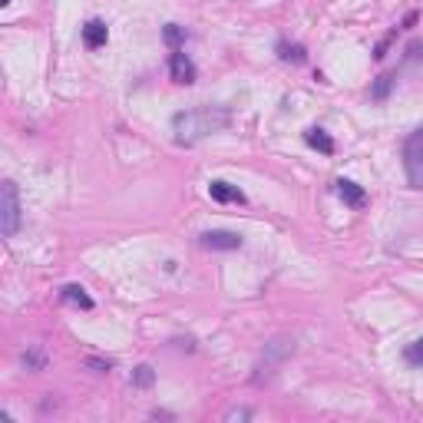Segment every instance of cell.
Instances as JSON below:
<instances>
[{
  "mask_svg": "<svg viewBox=\"0 0 423 423\" xmlns=\"http://www.w3.org/2000/svg\"><path fill=\"white\" fill-rule=\"evenodd\" d=\"M208 195H212L215 202H245V192H241L239 185L221 182V179H215V182H208Z\"/></svg>",
  "mask_w": 423,
  "mask_h": 423,
  "instance_id": "obj_9",
  "label": "cell"
},
{
  "mask_svg": "<svg viewBox=\"0 0 423 423\" xmlns=\"http://www.w3.org/2000/svg\"><path fill=\"white\" fill-rule=\"evenodd\" d=\"M304 143H308L311 149H317L321 156H334V139L321 126H311V129H308V132H304Z\"/></svg>",
  "mask_w": 423,
  "mask_h": 423,
  "instance_id": "obj_10",
  "label": "cell"
},
{
  "mask_svg": "<svg viewBox=\"0 0 423 423\" xmlns=\"http://www.w3.org/2000/svg\"><path fill=\"white\" fill-rule=\"evenodd\" d=\"M394 80H397V76H394V73L377 76V80H374V86H370V99H377V103H384L387 96H390V90H394Z\"/></svg>",
  "mask_w": 423,
  "mask_h": 423,
  "instance_id": "obj_13",
  "label": "cell"
},
{
  "mask_svg": "<svg viewBox=\"0 0 423 423\" xmlns=\"http://www.w3.org/2000/svg\"><path fill=\"white\" fill-rule=\"evenodd\" d=\"M228 110L225 106H202V110H185L172 116V132H176V143L182 146H192L212 132H221L228 126Z\"/></svg>",
  "mask_w": 423,
  "mask_h": 423,
  "instance_id": "obj_1",
  "label": "cell"
},
{
  "mask_svg": "<svg viewBox=\"0 0 423 423\" xmlns=\"http://www.w3.org/2000/svg\"><path fill=\"white\" fill-rule=\"evenodd\" d=\"M278 53L281 60H291V63H304V47H288V43H278Z\"/></svg>",
  "mask_w": 423,
  "mask_h": 423,
  "instance_id": "obj_17",
  "label": "cell"
},
{
  "mask_svg": "<svg viewBox=\"0 0 423 423\" xmlns=\"http://www.w3.org/2000/svg\"><path fill=\"white\" fill-rule=\"evenodd\" d=\"M106 40H110V27H106L103 20H86V23H83V43H86L90 50L106 47Z\"/></svg>",
  "mask_w": 423,
  "mask_h": 423,
  "instance_id": "obj_7",
  "label": "cell"
},
{
  "mask_svg": "<svg viewBox=\"0 0 423 423\" xmlns=\"http://www.w3.org/2000/svg\"><path fill=\"white\" fill-rule=\"evenodd\" d=\"M43 364H47V354L40 348H34V350H27L23 354V367L27 370H43Z\"/></svg>",
  "mask_w": 423,
  "mask_h": 423,
  "instance_id": "obj_16",
  "label": "cell"
},
{
  "mask_svg": "<svg viewBox=\"0 0 423 423\" xmlns=\"http://www.w3.org/2000/svg\"><path fill=\"white\" fill-rule=\"evenodd\" d=\"M169 76H172L176 83L189 86V83H195V63H192L182 50H172V56H169Z\"/></svg>",
  "mask_w": 423,
  "mask_h": 423,
  "instance_id": "obj_6",
  "label": "cell"
},
{
  "mask_svg": "<svg viewBox=\"0 0 423 423\" xmlns=\"http://www.w3.org/2000/svg\"><path fill=\"white\" fill-rule=\"evenodd\" d=\"M199 245L208 248V252H235V248H241V235L239 232H225V228H212V232L199 235Z\"/></svg>",
  "mask_w": 423,
  "mask_h": 423,
  "instance_id": "obj_4",
  "label": "cell"
},
{
  "mask_svg": "<svg viewBox=\"0 0 423 423\" xmlns=\"http://www.w3.org/2000/svg\"><path fill=\"white\" fill-rule=\"evenodd\" d=\"M404 361L410 367H423V337H417L413 344H407L404 348Z\"/></svg>",
  "mask_w": 423,
  "mask_h": 423,
  "instance_id": "obj_15",
  "label": "cell"
},
{
  "mask_svg": "<svg viewBox=\"0 0 423 423\" xmlns=\"http://www.w3.org/2000/svg\"><path fill=\"white\" fill-rule=\"evenodd\" d=\"M423 56V43H410V50H407V60H420Z\"/></svg>",
  "mask_w": 423,
  "mask_h": 423,
  "instance_id": "obj_20",
  "label": "cell"
},
{
  "mask_svg": "<svg viewBox=\"0 0 423 423\" xmlns=\"http://www.w3.org/2000/svg\"><path fill=\"white\" fill-rule=\"evenodd\" d=\"M20 219H23V212H20V192H17V182H7L0 185V232H3V239H14L20 232Z\"/></svg>",
  "mask_w": 423,
  "mask_h": 423,
  "instance_id": "obj_2",
  "label": "cell"
},
{
  "mask_svg": "<svg viewBox=\"0 0 423 423\" xmlns=\"http://www.w3.org/2000/svg\"><path fill=\"white\" fill-rule=\"evenodd\" d=\"M162 37H166V43L172 47V50H182V43H185V30L179 27V23H166V27H162Z\"/></svg>",
  "mask_w": 423,
  "mask_h": 423,
  "instance_id": "obj_14",
  "label": "cell"
},
{
  "mask_svg": "<svg viewBox=\"0 0 423 423\" xmlns=\"http://www.w3.org/2000/svg\"><path fill=\"white\" fill-rule=\"evenodd\" d=\"M337 195H341V202L350 205V208H361V205L367 202V192L361 189L357 182H350V179H337Z\"/></svg>",
  "mask_w": 423,
  "mask_h": 423,
  "instance_id": "obj_8",
  "label": "cell"
},
{
  "mask_svg": "<svg viewBox=\"0 0 423 423\" xmlns=\"http://www.w3.org/2000/svg\"><path fill=\"white\" fill-rule=\"evenodd\" d=\"M129 384L143 387V390L156 384V370H152V364H139V367H132V374H129Z\"/></svg>",
  "mask_w": 423,
  "mask_h": 423,
  "instance_id": "obj_12",
  "label": "cell"
},
{
  "mask_svg": "<svg viewBox=\"0 0 423 423\" xmlns=\"http://www.w3.org/2000/svg\"><path fill=\"white\" fill-rule=\"evenodd\" d=\"M83 364H86L90 370H96V374H110L112 370V361H106V357H86Z\"/></svg>",
  "mask_w": 423,
  "mask_h": 423,
  "instance_id": "obj_19",
  "label": "cell"
},
{
  "mask_svg": "<svg viewBox=\"0 0 423 423\" xmlns=\"http://www.w3.org/2000/svg\"><path fill=\"white\" fill-rule=\"evenodd\" d=\"M60 298L67 301V304H73V308H83V311H93V298L86 295V288H80V285H67Z\"/></svg>",
  "mask_w": 423,
  "mask_h": 423,
  "instance_id": "obj_11",
  "label": "cell"
},
{
  "mask_svg": "<svg viewBox=\"0 0 423 423\" xmlns=\"http://www.w3.org/2000/svg\"><path fill=\"white\" fill-rule=\"evenodd\" d=\"M291 350H295V341H291V337H275L271 344H265V354H261V361H258L255 370L261 374L265 367H275V364H281ZM258 374H255V377H258Z\"/></svg>",
  "mask_w": 423,
  "mask_h": 423,
  "instance_id": "obj_5",
  "label": "cell"
},
{
  "mask_svg": "<svg viewBox=\"0 0 423 423\" xmlns=\"http://www.w3.org/2000/svg\"><path fill=\"white\" fill-rule=\"evenodd\" d=\"M252 417H255V413H252L248 407H232V410H225V417H221V420L235 423V420H252Z\"/></svg>",
  "mask_w": 423,
  "mask_h": 423,
  "instance_id": "obj_18",
  "label": "cell"
},
{
  "mask_svg": "<svg viewBox=\"0 0 423 423\" xmlns=\"http://www.w3.org/2000/svg\"><path fill=\"white\" fill-rule=\"evenodd\" d=\"M404 169L407 182L413 189H423V126L410 132V139L404 143Z\"/></svg>",
  "mask_w": 423,
  "mask_h": 423,
  "instance_id": "obj_3",
  "label": "cell"
}]
</instances>
